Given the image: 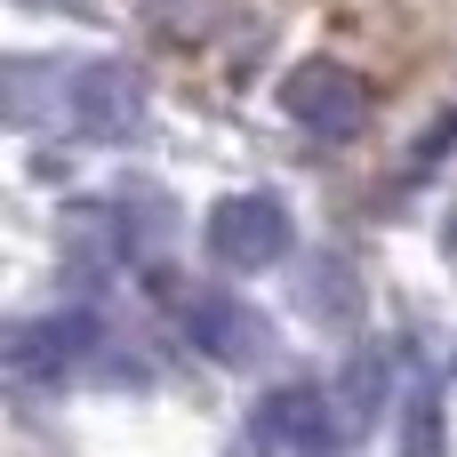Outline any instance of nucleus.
<instances>
[{
	"instance_id": "0eeeda50",
	"label": "nucleus",
	"mask_w": 457,
	"mask_h": 457,
	"mask_svg": "<svg viewBox=\"0 0 457 457\" xmlns=\"http://www.w3.org/2000/svg\"><path fill=\"white\" fill-rule=\"evenodd\" d=\"M402 457H442V410H434V394H410V426H402Z\"/></svg>"
},
{
	"instance_id": "423d86ee",
	"label": "nucleus",
	"mask_w": 457,
	"mask_h": 457,
	"mask_svg": "<svg viewBox=\"0 0 457 457\" xmlns=\"http://www.w3.org/2000/svg\"><path fill=\"white\" fill-rule=\"evenodd\" d=\"M337 402L321 394V386H281V394H265V410H257V442L265 450H297V457H321L337 450V418H329Z\"/></svg>"
},
{
	"instance_id": "f03ea898",
	"label": "nucleus",
	"mask_w": 457,
	"mask_h": 457,
	"mask_svg": "<svg viewBox=\"0 0 457 457\" xmlns=\"http://www.w3.org/2000/svg\"><path fill=\"white\" fill-rule=\"evenodd\" d=\"M209 257L233 265V273H257V265H281L289 257V209L273 193H233L209 209Z\"/></svg>"
},
{
	"instance_id": "f257e3e1",
	"label": "nucleus",
	"mask_w": 457,
	"mask_h": 457,
	"mask_svg": "<svg viewBox=\"0 0 457 457\" xmlns=\"http://www.w3.org/2000/svg\"><path fill=\"white\" fill-rule=\"evenodd\" d=\"M96 313L88 305H64V313H40V321H24L16 337H8V378L16 386H64L88 353H96Z\"/></svg>"
},
{
	"instance_id": "39448f33",
	"label": "nucleus",
	"mask_w": 457,
	"mask_h": 457,
	"mask_svg": "<svg viewBox=\"0 0 457 457\" xmlns=\"http://www.w3.org/2000/svg\"><path fill=\"white\" fill-rule=\"evenodd\" d=\"M185 337H193L209 361H225V370H249V361H265V353H273V329H265L249 305H233L225 289L185 297Z\"/></svg>"
},
{
	"instance_id": "7ed1b4c3",
	"label": "nucleus",
	"mask_w": 457,
	"mask_h": 457,
	"mask_svg": "<svg viewBox=\"0 0 457 457\" xmlns=\"http://www.w3.org/2000/svg\"><path fill=\"white\" fill-rule=\"evenodd\" d=\"M64 112H72V129H80V137L120 145V137H137V129H145V88H137V72H129V64H80V72H72V88H64Z\"/></svg>"
},
{
	"instance_id": "20e7f679",
	"label": "nucleus",
	"mask_w": 457,
	"mask_h": 457,
	"mask_svg": "<svg viewBox=\"0 0 457 457\" xmlns=\"http://www.w3.org/2000/svg\"><path fill=\"white\" fill-rule=\"evenodd\" d=\"M281 104H289V120L313 129V137H353V129L370 120V88H361L345 64H297L289 88H281Z\"/></svg>"
}]
</instances>
